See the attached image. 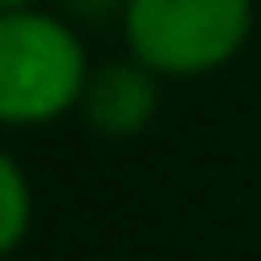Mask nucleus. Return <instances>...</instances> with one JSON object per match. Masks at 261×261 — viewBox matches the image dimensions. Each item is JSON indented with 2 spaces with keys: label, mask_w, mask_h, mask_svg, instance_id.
<instances>
[{
  "label": "nucleus",
  "mask_w": 261,
  "mask_h": 261,
  "mask_svg": "<svg viewBox=\"0 0 261 261\" xmlns=\"http://www.w3.org/2000/svg\"><path fill=\"white\" fill-rule=\"evenodd\" d=\"M91 69L80 27L54 6L0 11V128H48L80 112Z\"/></svg>",
  "instance_id": "obj_1"
},
{
  "label": "nucleus",
  "mask_w": 261,
  "mask_h": 261,
  "mask_svg": "<svg viewBox=\"0 0 261 261\" xmlns=\"http://www.w3.org/2000/svg\"><path fill=\"white\" fill-rule=\"evenodd\" d=\"M123 48L160 80H203L234 64L256 32V0H128Z\"/></svg>",
  "instance_id": "obj_2"
},
{
  "label": "nucleus",
  "mask_w": 261,
  "mask_h": 261,
  "mask_svg": "<svg viewBox=\"0 0 261 261\" xmlns=\"http://www.w3.org/2000/svg\"><path fill=\"white\" fill-rule=\"evenodd\" d=\"M160 86L165 80L155 69H144L134 54L107 59L91 69L86 96H80V117H86L91 134L101 139H139L160 112Z\"/></svg>",
  "instance_id": "obj_3"
},
{
  "label": "nucleus",
  "mask_w": 261,
  "mask_h": 261,
  "mask_svg": "<svg viewBox=\"0 0 261 261\" xmlns=\"http://www.w3.org/2000/svg\"><path fill=\"white\" fill-rule=\"evenodd\" d=\"M32 213H38V197L27 171L11 149H0V261L21 251V240L32 234Z\"/></svg>",
  "instance_id": "obj_4"
},
{
  "label": "nucleus",
  "mask_w": 261,
  "mask_h": 261,
  "mask_svg": "<svg viewBox=\"0 0 261 261\" xmlns=\"http://www.w3.org/2000/svg\"><path fill=\"white\" fill-rule=\"evenodd\" d=\"M54 11L59 16H69L80 27V21H123V11H128V0H54Z\"/></svg>",
  "instance_id": "obj_5"
},
{
  "label": "nucleus",
  "mask_w": 261,
  "mask_h": 261,
  "mask_svg": "<svg viewBox=\"0 0 261 261\" xmlns=\"http://www.w3.org/2000/svg\"><path fill=\"white\" fill-rule=\"evenodd\" d=\"M21 6H43V0H0V11H21Z\"/></svg>",
  "instance_id": "obj_6"
}]
</instances>
